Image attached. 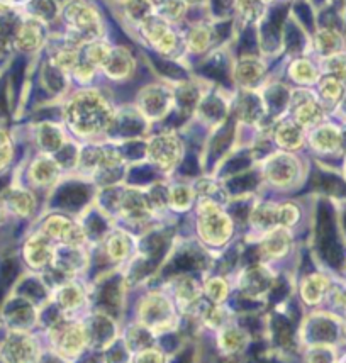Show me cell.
<instances>
[{
    "instance_id": "5bb4252c",
    "label": "cell",
    "mask_w": 346,
    "mask_h": 363,
    "mask_svg": "<svg viewBox=\"0 0 346 363\" xmlns=\"http://www.w3.org/2000/svg\"><path fill=\"white\" fill-rule=\"evenodd\" d=\"M287 114H291L294 123H297L302 129L307 131V129H313L321 124L324 111L321 104L316 101L314 97H311L307 90L299 89L294 90L289 95Z\"/></svg>"
},
{
    "instance_id": "ab89813d",
    "label": "cell",
    "mask_w": 346,
    "mask_h": 363,
    "mask_svg": "<svg viewBox=\"0 0 346 363\" xmlns=\"http://www.w3.org/2000/svg\"><path fill=\"white\" fill-rule=\"evenodd\" d=\"M307 363H336V350L333 345L316 343L307 352Z\"/></svg>"
},
{
    "instance_id": "1f68e13d",
    "label": "cell",
    "mask_w": 346,
    "mask_h": 363,
    "mask_svg": "<svg viewBox=\"0 0 346 363\" xmlns=\"http://www.w3.org/2000/svg\"><path fill=\"white\" fill-rule=\"evenodd\" d=\"M7 357L11 363H36L40 350L29 336H16L9 341Z\"/></svg>"
},
{
    "instance_id": "f35d334b",
    "label": "cell",
    "mask_w": 346,
    "mask_h": 363,
    "mask_svg": "<svg viewBox=\"0 0 346 363\" xmlns=\"http://www.w3.org/2000/svg\"><path fill=\"white\" fill-rule=\"evenodd\" d=\"M301 207L296 202H279V226L292 229L301 221Z\"/></svg>"
},
{
    "instance_id": "b9f144b4",
    "label": "cell",
    "mask_w": 346,
    "mask_h": 363,
    "mask_svg": "<svg viewBox=\"0 0 346 363\" xmlns=\"http://www.w3.org/2000/svg\"><path fill=\"white\" fill-rule=\"evenodd\" d=\"M319 94H321L323 101H336L341 95V89L338 80L333 79V77H326L319 82Z\"/></svg>"
},
{
    "instance_id": "4fadbf2b",
    "label": "cell",
    "mask_w": 346,
    "mask_h": 363,
    "mask_svg": "<svg viewBox=\"0 0 346 363\" xmlns=\"http://www.w3.org/2000/svg\"><path fill=\"white\" fill-rule=\"evenodd\" d=\"M185 56H206L216 45V21L211 17L189 21L184 26Z\"/></svg>"
},
{
    "instance_id": "8992f818",
    "label": "cell",
    "mask_w": 346,
    "mask_h": 363,
    "mask_svg": "<svg viewBox=\"0 0 346 363\" xmlns=\"http://www.w3.org/2000/svg\"><path fill=\"white\" fill-rule=\"evenodd\" d=\"M184 141L172 129L150 136L145 145V157L163 174H172L184 160Z\"/></svg>"
},
{
    "instance_id": "7dc6e473",
    "label": "cell",
    "mask_w": 346,
    "mask_h": 363,
    "mask_svg": "<svg viewBox=\"0 0 346 363\" xmlns=\"http://www.w3.org/2000/svg\"><path fill=\"white\" fill-rule=\"evenodd\" d=\"M285 2H289V0H285Z\"/></svg>"
},
{
    "instance_id": "603a6c76",
    "label": "cell",
    "mask_w": 346,
    "mask_h": 363,
    "mask_svg": "<svg viewBox=\"0 0 346 363\" xmlns=\"http://www.w3.org/2000/svg\"><path fill=\"white\" fill-rule=\"evenodd\" d=\"M197 202V192L194 184L187 182H173L167 187V206L168 211L177 214L189 213Z\"/></svg>"
},
{
    "instance_id": "ba28073f",
    "label": "cell",
    "mask_w": 346,
    "mask_h": 363,
    "mask_svg": "<svg viewBox=\"0 0 346 363\" xmlns=\"http://www.w3.org/2000/svg\"><path fill=\"white\" fill-rule=\"evenodd\" d=\"M262 175L270 187L289 190L299 184L302 165L294 153L277 150L262 162Z\"/></svg>"
},
{
    "instance_id": "5b68a950",
    "label": "cell",
    "mask_w": 346,
    "mask_h": 363,
    "mask_svg": "<svg viewBox=\"0 0 346 363\" xmlns=\"http://www.w3.org/2000/svg\"><path fill=\"white\" fill-rule=\"evenodd\" d=\"M134 107L146 123L165 119L175 107V84H168L165 80L146 84L136 94Z\"/></svg>"
},
{
    "instance_id": "836d02e7",
    "label": "cell",
    "mask_w": 346,
    "mask_h": 363,
    "mask_svg": "<svg viewBox=\"0 0 346 363\" xmlns=\"http://www.w3.org/2000/svg\"><path fill=\"white\" fill-rule=\"evenodd\" d=\"M155 9L160 17L177 28H184L189 17V7L184 0H155Z\"/></svg>"
},
{
    "instance_id": "cb8c5ba5",
    "label": "cell",
    "mask_w": 346,
    "mask_h": 363,
    "mask_svg": "<svg viewBox=\"0 0 346 363\" xmlns=\"http://www.w3.org/2000/svg\"><path fill=\"white\" fill-rule=\"evenodd\" d=\"M173 302L180 311H190L201 301L202 287L192 277H179L172 282Z\"/></svg>"
},
{
    "instance_id": "60d3db41",
    "label": "cell",
    "mask_w": 346,
    "mask_h": 363,
    "mask_svg": "<svg viewBox=\"0 0 346 363\" xmlns=\"http://www.w3.org/2000/svg\"><path fill=\"white\" fill-rule=\"evenodd\" d=\"M133 363H167V357L160 348L148 347L134 353Z\"/></svg>"
},
{
    "instance_id": "74e56055",
    "label": "cell",
    "mask_w": 346,
    "mask_h": 363,
    "mask_svg": "<svg viewBox=\"0 0 346 363\" xmlns=\"http://www.w3.org/2000/svg\"><path fill=\"white\" fill-rule=\"evenodd\" d=\"M314 45L319 50V53L324 56H330L335 53V50L338 48V36H336L335 29L330 28H321L314 36Z\"/></svg>"
},
{
    "instance_id": "d4e9b609",
    "label": "cell",
    "mask_w": 346,
    "mask_h": 363,
    "mask_svg": "<svg viewBox=\"0 0 346 363\" xmlns=\"http://www.w3.org/2000/svg\"><path fill=\"white\" fill-rule=\"evenodd\" d=\"M55 294L56 304H58L60 311L65 314H72L75 313V311H79L86 301V294L84 291V287L73 279L63 280V282L58 285Z\"/></svg>"
},
{
    "instance_id": "9a60e30c",
    "label": "cell",
    "mask_w": 346,
    "mask_h": 363,
    "mask_svg": "<svg viewBox=\"0 0 346 363\" xmlns=\"http://www.w3.org/2000/svg\"><path fill=\"white\" fill-rule=\"evenodd\" d=\"M51 28L50 26L40 23L38 19L26 16L24 19H21L19 28L12 38L14 46L21 53L24 55H34L40 53L41 50H45L48 40H50Z\"/></svg>"
},
{
    "instance_id": "6da1fadb",
    "label": "cell",
    "mask_w": 346,
    "mask_h": 363,
    "mask_svg": "<svg viewBox=\"0 0 346 363\" xmlns=\"http://www.w3.org/2000/svg\"><path fill=\"white\" fill-rule=\"evenodd\" d=\"M118 109L102 87H79L67 92L62 104L63 126L77 140L97 143L109 135Z\"/></svg>"
},
{
    "instance_id": "3957f363",
    "label": "cell",
    "mask_w": 346,
    "mask_h": 363,
    "mask_svg": "<svg viewBox=\"0 0 346 363\" xmlns=\"http://www.w3.org/2000/svg\"><path fill=\"white\" fill-rule=\"evenodd\" d=\"M196 229L202 245L209 248H224L235 235V221L226 206L209 197H197Z\"/></svg>"
},
{
    "instance_id": "e0dca14e",
    "label": "cell",
    "mask_w": 346,
    "mask_h": 363,
    "mask_svg": "<svg viewBox=\"0 0 346 363\" xmlns=\"http://www.w3.org/2000/svg\"><path fill=\"white\" fill-rule=\"evenodd\" d=\"M258 240V252L265 260H282L284 257H287L289 252L292 248L294 235L292 229L277 226L268 229V231L262 233L257 236Z\"/></svg>"
},
{
    "instance_id": "8fae6325",
    "label": "cell",
    "mask_w": 346,
    "mask_h": 363,
    "mask_svg": "<svg viewBox=\"0 0 346 363\" xmlns=\"http://www.w3.org/2000/svg\"><path fill=\"white\" fill-rule=\"evenodd\" d=\"M40 231L53 241L55 245L67 246H85L89 235L84 224L65 214H50L41 223Z\"/></svg>"
},
{
    "instance_id": "7402d4cb",
    "label": "cell",
    "mask_w": 346,
    "mask_h": 363,
    "mask_svg": "<svg viewBox=\"0 0 346 363\" xmlns=\"http://www.w3.org/2000/svg\"><path fill=\"white\" fill-rule=\"evenodd\" d=\"M248 224L255 235L260 236L268 229L279 226V202L257 201L248 213Z\"/></svg>"
},
{
    "instance_id": "d6986e66",
    "label": "cell",
    "mask_w": 346,
    "mask_h": 363,
    "mask_svg": "<svg viewBox=\"0 0 346 363\" xmlns=\"http://www.w3.org/2000/svg\"><path fill=\"white\" fill-rule=\"evenodd\" d=\"M272 140L277 145V148L282 151H299L306 143V129H302L299 124L294 123L291 118L279 119L272 128Z\"/></svg>"
},
{
    "instance_id": "52a82bcc",
    "label": "cell",
    "mask_w": 346,
    "mask_h": 363,
    "mask_svg": "<svg viewBox=\"0 0 346 363\" xmlns=\"http://www.w3.org/2000/svg\"><path fill=\"white\" fill-rule=\"evenodd\" d=\"M50 341L55 353L62 360H75L90 345L89 328L85 323L62 319L51 328Z\"/></svg>"
},
{
    "instance_id": "8d00e7d4",
    "label": "cell",
    "mask_w": 346,
    "mask_h": 363,
    "mask_svg": "<svg viewBox=\"0 0 346 363\" xmlns=\"http://www.w3.org/2000/svg\"><path fill=\"white\" fill-rule=\"evenodd\" d=\"M151 340H153V335H151L146 328H143L141 324H138V326H134L133 330L126 335V348L129 352L136 353L143 348L151 347L150 345Z\"/></svg>"
},
{
    "instance_id": "ffe728a7",
    "label": "cell",
    "mask_w": 346,
    "mask_h": 363,
    "mask_svg": "<svg viewBox=\"0 0 346 363\" xmlns=\"http://www.w3.org/2000/svg\"><path fill=\"white\" fill-rule=\"evenodd\" d=\"M55 252L56 245L46 235H43L41 231H38L36 235L29 238L28 243L24 246L26 260H28L33 269L38 270L51 267V263L55 260Z\"/></svg>"
},
{
    "instance_id": "f6af8a7d",
    "label": "cell",
    "mask_w": 346,
    "mask_h": 363,
    "mask_svg": "<svg viewBox=\"0 0 346 363\" xmlns=\"http://www.w3.org/2000/svg\"><path fill=\"white\" fill-rule=\"evenodd\" d=\"M6 2H9V4H23V6H26L29 0H6Z\"/></svg>"
},
{
    "instance_id": "ac0fdd59",
    "label": "cell",
    "mask_w": 346,
    "mask_h": 363,
    "mask_svg": "<svg viewBox=\"0 0 346 363\" xmlns=\"http://www.w3.org/2000/svg\"><path fill=\"white\" fill-rule=\"evenodd\" d=\"M63 165L55 155L41 153L29 168V182L38 189H51L62 179Z\"/></svg>"
},
{
    "instance_id": "2e32d148",
    "label": "cell",
    "mask_w": 346,
    "mask_h": 363,
    "mask_svg": "<svg viewBox=\"0 0 346 363\" xmlns=\"http://www.w3.org/2000/svg\"><path fill=\"white\" fill-rule=\"evenodd\" d=\"M109 4L119 24L129 33H133L146 17L157 12L155 0H109Z\"/></svg>"
},
{
    "instance_id": "7c38bea8",
    "label": "cell",
    "mask_w": 346,
    "mask_h": 363,
    "mask_svg": "<svg viewBox=\"0 0 346 363\" xmlns=\"http://www.w3.org/2000/svg\"><path fill=\"white\" fill-rule=\"evenodd\" d=\"M138 70V58L128 45H112L107 60L101 67V77L111 84L131 82Z\"/></svg>"
},
{
    "instance_id": "7bdbcfd3",
    "label": "cell",
    "mask_w": 346,
    "mask_h": 363,
    "mask_svg": "<svg viewBox=\"0 0 346 363\" xmlns=\"http://www.w3.org/2000/svg\"><path fill=\"white\" fill-rule=\"evenodd\" d=\"M187 4L189 11H202V9H207L209 11L211 0H184Z\"/></svg>"
},
{
    "instance_id": "30bf717a",
    "label": "cell",
    "mask_w": 346,
    "mask_h": 363,
    "mask_svg": "<svg viewBox=\"0 0 346 363\" xmlns=\"http://www.w3.org/2000/svg\"><path fill=\"white\" fill-rule=\"evenodd\" d=\"M268 62L263 55L245 53L231 63V80L240 90H258L265 85Z\"/></svg>"
},
{
    "instance_id": "f546056e",
    "label": "cell",
    "mask_w": 346,
    "mask_h": 363,
    "mask_svg": "<svg viewBox=\"0 0 346 363\" xmlns=\"http://www.w3.org/2000/svg\"><path fill=\"white\" fill-rule=\"evenodd\" d=\"M26 16L38 19L46 26L58 24L62 12V0H29L24 6Z\"/></svg>"
},
{
    "instance_id": "bcb514c9",
    "label": "cell",
    "mask_w": 346,
    "mask_h": 363,
    "mask_svg": "<svg viewBox=\"0 0 346 363\" xmlns=\"http://www.w3.org/2000/svg\"><path fill=\"white\" fill-rule=\"evenodd\" d=\"M343 363H346V358H345V362H343Z\"/></svg>"
},
{
    "instance_id": "7a4b0ae2",
    "label": "cell",
    "mask_w": 346,
    "mask_h": 363,
    "mask_svg": "<svg viewBox=\"0 0 346 363\" xmlns=\"http://www.w3.org/2000/svg\"><path fill=\"white\" fill-rule=\"evenodd\" d=\"M58 26V33L80 46L107 36L106 19L92 0H62Z\"/></svg>"
},
{
    "instance_id": "ee69618b",
    "label": "cell",
    "mask_w": 346,
    "mask_h": 363,
    "mask_svg": "<svg viewBox=\"0 0 346 363\" xmlns=\"http://www.w3.org/2000/svg\"><path fill=\"white\" fill-rule=\"evenodd\" d=\"M260 4H262L263 7H267V9H270V7H274V6H277V4L280 2V0H258Z\"/></svg>"
},
{
    "instance_id": "4dcf8cb0",
    "label": "cell",
    "mask_w": 346,
    "mask_h": 363,
    "mask_svg": "<svg viewBox=\"0 0 346 363\" xmlns=\"http://www.w3.org/2000/svg\"><path fill=\"white\" fill-rule=\"evenodd\" d=\"M311 146L319 153H333L343 146V135L333 126H316L311 129L309 135Z\"/></svg>"
},
{
    "instance_id": "e575fe53",
    "label": "cell",
    "mask_w": 346,
    "mask_h": 363,
    "mask_svg": "<svg viewBox=\"0 0 346 363\" xmlns=\"http://www.w3.org/2000/svg\"><path fill=\"white\" fill-rule=\"evenodd\" d=\"M7 202L9 206L12 207V211H14L16 214L23 216V218H28V216H31L34 211H36V197H34L29 190H12V192L9 194Z\"/></svg>"
},
{
    "instance_id": "f1b7e54d",
    "label": "cell",
    "mask_w": 346,
    "mask_h": 363,
    "mask_svg": "<svg viewBox=\"0 0 346 363\" xmlns=\"http://www.w3.org/2000/svg\"><path fill=\"white\" fill-rule=\"evenodd\" d=\"M330 289H331V282L326 275L311 274L301 282L299 292H301L302 301H304L307 306H318L319 302L328 296Z\"/></svg>"
},
{
    "instance_id": "44dd1931",
    "label": "cell",
    "mask_w": 346,
    "mask_h": 363,
    "mask_svg": "<svg viewBox=\"0 0 346 363\" xmlns=\"http://www.w3.org/2000/svg\"><path fill=\"white\" fill-rule=\"evenodd\" d=\"M134 250V238L128 229L116 228L104 238V253L109 258V262L116 263H124L129 260V257L133 255Z\"/></svg>"
},
{
    "instance_id": "d590c367",
    "label": "cell",
    "mask_w": 346,
    "mask_h": 363,
    "mask_svg": "<svg viewBox=\"0 0 346 363\" xmlns=\"http://www.w3.org/2000/svg\"><path fill=\"white\" fill-rule=\"evenodd\" d=\"M202 291L209 297L213 304H223L229 296V284L224 277H209L204 284H202Z\"/></svg>"
},
{
    "instance_id": "9c48e42d",
    "label": "cell",
    "mask_w": 346,
    "mask_h": 363,
    "mask_svg": "<svg viewBox=\"0 0 346 363\" xmlns=\"http://www.w3.org/2000/svg\"><path fill=\"white\" fill-rule=\"evenodd\" d=\"M116 216L128 226H146L157 218L151 206L148 190L140 187H124L116 199Z\"/></svg>"
},
{
    "instance_id": "d6a6232c",
    "label": "cell",
    "mask_w": 346,
    "mask_h": 363,
    "mask_svg": "<svg viewBox=\"0 0 346 363\" xmlns=\"http://www.w3.org/2000/svg\"><path fill=\"white\" fill-rule=\"evenodd\" d=\"M233 14L240 21L243 28L260 24L268 9L263 7L258 0H231Z\"/></svg>"
},
{
    "instance_id": "83f0119b",
    "label": "cell",
    "mask_w": 346,
    "mask_h": 363,
    "mask_svg": "<svg viewBox=\"0 0 346 363\" xmlns=\"http://www.w3.org/2000/svg\"><path fill=\"white\" fill-rule=\"evenodd\" d=\"M250 336L241 330V328L235 326V324H226L219 330L218 335V347L221 353L226 357H233L241 353L248 345Z\"/></svg>"
},
{
    "instance_id": "484cf974",
    "label": "cell",
    "mask_w": 346,
    "mask_h": 363,
    "mask_svg": "<svg viewBox=\"0 0 346 363\" xmlns=\"http://www.w3.org/2000/svg\"><path fill=\"white\" fill-rule=\"evenodd\" d=\"M38 143L43 153L56 155L65 150L68 143V131L63 124L43 123L38 128Z\"/></svg>"
},
{
    "instance_id": "277c9868",
    "label": "cell",
    "mask_w": 346,
    "mask_h": 363,
    "mask_svg": "<svg viewBox=\"0 0 346 363\" xmlns=\"http://www.w3.org/2000/svg\"><path fill=\"white\" fill-rule=\"evenodd\" d=\"M175 308V302L165 294L150 292L143 297L138 308V324L146 328L153 336L173 331L179 324Z\"/></svg>"
},
{
    "instance_id": "4316f807",
    "label": "cell",
    "mask_w": 346,
    "mask_h": 363,
    "mask_svg": "<svg viewBox=\"0 0 346 363\" xmlns=\"http://www.w3.org/2000/svg\"><path fill=\"white\" fill-rule=\"evenodd\" d=\"M285 75L297 87H309L319 80L318 67L311 60L302 58V56H297V58L291 60V63H287Z\"/></svg>"
}]
</instances>
